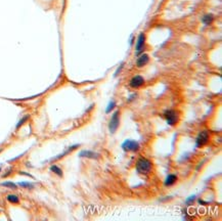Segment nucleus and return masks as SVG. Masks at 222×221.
<instances>
[{
    "label": "nucleus",
    "mask_w": 222,
    "mask_h": 221,
    "mask_svg": "<svg viewBox=\"0 0 222 221\" xmlns=\"http://www.w3.org/2000/svg\"><path fill=\"white\" fill-rule=\"evenodd\" d=\"M136 169L141 174L150 173L151 170V162L146 158H140L136 163Z\"/></svg>",
    "instance_id": "f257e3e1"
},
{
    "label": "nucleus",
    "mask_w": 222,
    "mask_h": 221,
    "mask_svg": "<svg viewBox=\"0 0 222 221\" xmlns=\"http://www.w3.org/2000/svg\"><path fill=\"white\" fill-rule=\"evenodd\" d=\"M119 123H120V112L116 111L110 121V125H109V128H110V131L112 133H114L117 130V128L119 127Z\"/></svg>",
    "instance_id": "f03ea898"
},
{
    "label": "nucleus",
    "mask_w": 222,
    "mask_h": 221,
    "mask_svg": "<svg viewBox=\"0 0 222 221\" xmlns=\"http://www.w3.org/2000/svg\"><path fill=\"white\" fill-rule=\"evenodd\" d=\"M165 117H166L167 123L171 126L175 125L178 121V115L175 111H172V110L167 111L166 113H165Z\"/></svg>",
    "instance_id": "7ed1b4c3"
},
{
    "label": "nucleus",
    "mask_w": 222,
    "mask_h": 221,
    "mask_svg": "<svg viewBox=\"0 0 222 221\" xmlns=\"http://www.w3.org/2000/svg\"><path fill=\"white\" fill-rule=\"evenodd\" d=\"M122 147L124 150H127V152H135L139 149L138 143L134 140H126V141L122 145Z\"/></svg>",
    "instance_id": "20e7f679"
},
{
    "label": "nucleus",
    "mask_w": 222,
    "mask_h": 221,
    "mask_svg": "<svg viewBox=\"0 0 222 221\" xmlns=\"http://www.w3.org/2000/svg\"><path fill=\"white\" fill-rule=\"evenodd\" d=\"M208 140H209V134H208V132L202 131L199 134L198 138H197V146L200 147V146L205 145L208 142Z\"/></svg>",
    "instance_id": "39448f33"
},
{
    "label": "nucleus",
    "mask_w": 222,
    "mask_h": 221,
    "mask_svg": "<svg viewBox=\"0 0 222 221\" xmlns=\"http://www.w3.org/2000/svg\"><path fill=\"white\" fill-rule=\"evenodd\" d=\"M143 84H144V79L139 75L133 77V78L130 80V86H131L132 88H138V87L142 86Z\"/></svg>",
    "instance_id": "423d86ee"
},
{
    "label": "nucleus",
    "mask_w": 222,
    "mask_h": 221,
    "mask_svg": "<svg viewBox=\"0 0 222 221\" xmlns=\"http://www.w3.org/2000/svg\"><path fill=\"white\" fill-rule=\"evenodd\" d=\"M144 43H146V35L143 33L139 34L138 38H137V42H136V50L140 51L141 49L144 47Z\"/></svg>",
    "instance_id": "0eeeda50"
},
{
    "label": "nucleus",
    "mask_w": 222,
    "mask_h": 221,
    "mask_svg": "<svg viewBox=\"0 0 222 221\" xmlns=\"http://www.w3.org/2000/svg\"><path fill=\"white\" fill-rule=\"evenodd\" d=\"M149 61H150L149 55H147V54H142V55H140V57L138 58V59H137L136 65H137L138 68H141V67L146 66L147 62H149Z\"/></svg>",
    "instance_id": "6e6552de"
},
{
    "label": "nucleus",
    "mask_w": 222,
    "mask_h": 221,
    "mask_svg": "<svg viewBox=\"0 0 222 221\" xmlns=\"http://www.w3.org/2000/svg\"><path fill=\"white\" fill-rule=\"evenodd\" d=\"M79 157L82 158H89V159H97L98 154H95L93 152H90V150H82L79 154Z\"/></svg>",
    "instance_id": "1a4fd4ad"
},
{
    "label": "nucleus",
    "mask_w": 222,
    "mask_h": 221,
    "mask_svg": "<svg viewBox=\"0 0 222 221\" xmlns=\"http://www.w3.org/2000/svg\"><path fill=\"white\" fill-rule=\"evenodd\" d=\"M213 21H214V16L212 15H206L204 16L202 19V22L205 25H211L213 23Z\"/></svg>",
    "instance_id": "9d476101"
},
{
    "label": "nucleus",
    "mask_w": 222,
    "mask_h": 221,
    "mask_svg": "<svg viewBox=\"0 0 222 221\" xmlns=\"http://www.w3.org/2000/svg\"><path fill=\"white\" fill-rule=\"evenodd\" d=\"M176 180H177V177L175 176V175L173 174H171V175H169V176L167 177V179L166 181H165V185H172V184H174Z\"/></svg>",
    "instance_id": "9b49d317"
},
{
    "label": "nucleus",
    "mask_w": 222,
    "mask_h": 221,
    "mask_svg": "<svg viewBox=\"0 0 222 221\" xmlns=\"http://www.w3.org/2000/svg\"><path fill=\"white\" fill-rule=\"evenodd\" d=\"M50 171H52L56 175H58V176H62V170L58 166H56V165H52L50 167Z\"/></svg>",
    "instance_id": "f8f14e48"
},
{
    "label": "nucleus",
    "mask_w": 222,
    "mask_h": 221,
    "mask_svg": "<svg viewBox=\"0 0 222 221\" xmlns=\"http://www.w3.org/2000/svg\"><path fill=\"white\" fill-rule=\"evenodd\" d=\"M7 201L12 203V204H17V203L20 202L19 200V196H16V195H8L7 196Z\"/></svg>",
    "instance_id": "ddd939ff"
},
{
    "label": "nucleus",
    "mask_w": 222,
    "mask_h": 221,
    "mask_svg": "<svg viewBox=\"0 0 222 221\" xmlns=\"http://www.w3.org/2000/svg\"><path fill=\"white\" fill-rule=\"evenodd\" d=\"M1 185H2V186H5V187H9V188H12V189H16V184H15L13 182H9V181L2 182Z\"/></svg>",
    "instance_id": "4468645a"
},
{
    "label": "nucleus",
    "mask_w": 222,
    "mask_h": 221,
    "mask_svg": "<svg viewBox=\"0 0 222 221\" xmlns=\"http://www.w3.org/2000/svg\"><path fill=\"white\" fill-rule=\"evenodd\" d=\"M19 185H20V186H23V187H27V188H32V187H33V184L29 183V182H20Z\"/></svg>",
    "instance_id": "2eb2a0df"
},
{
    "label": "nucleus",
    "mask_w": 222,
    "mask_h": 221,
    "mask_svg": "<svg viewBox=\"0 0 222 221\" xmlns=\"http://www.w3.org/2000/svg\"><path fill=\"white\" fill-rule=\"evenodd\" d=\"M28 119H29V115H27V116H26V117H24V118L22 119V120H21V121L19 122V124H17V125H16V128H20V127H21V126H22V125L24 124V123H25V122H26V121L28 120Z\"/></svg>",
    "instance_id": "dca6fc26"
},
{
    "label": "nucleus",
    "mask_w": 222,
    "mask_h": 221,
    "mask_svg": "<svg viewBox=\"0 0 222 221\" xmlns=\"http://www.w3.org/2000/svg\"><path fill=\"white\" fill-rule=\"evenodd\" d=\"M115 106H116V104H115L114 101H112V103L109 104V107H108V108H107V113H110V112L113 110V108H115Z\"/></svg>",
    "instance_id": "f3484780"
},
{
    "label": "nucleus",
    "mask_w": 222,
    "mask_h": 221,
    "mask_svg": "<svg viewBox=\"0 0 222 221\" xmlns=\"http://www.w3.org/2000/svg\"><path fill=\"white\" fill-rule=\"evenodd\" d=\"M0 172H1V166H0Z\"/></svg>",
    "instance_id": "a211bd4d"
}]
</instances>
